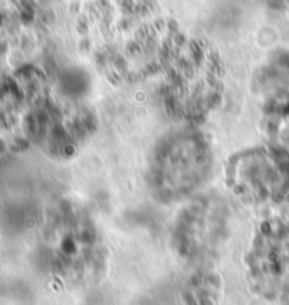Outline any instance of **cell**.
Returning <instances> with one entry per match:
<instances>
[{
    "label": "cell",
    "mask_w": 289,
    "mask_h": 305,
    "mask_svg": "<svg viewBox=\"0 0 289 305\" xmlns=\"http://www.w3.org/2000/svg\"><path fill=\"white\" fill-rule=\"evenodd\" d=\"M48 260L61 275L84 280L102 263V245L94 223L81 209L62 204L48 219Z\"/></svg>",
    "instance_id": "1"
},
{
    "label": "cell",
    "mask_w": 289,
    "mask_h": 305,
    "mask_svg": "<svg viewBox=\"0 0 289 305\" xmlns=\"http://www.w3.org/2000/svg\"><path fill=\"white\" fill-rule=\"evenodd\" d=\"M208 172V153L201 139L182 135L164 143L152 166V187L166 202L196 192Z\"/></svg>",
    "instance_id": "2"
},
{
    "label": "cell",
    "mask_w": 289,
    "mask_h": 305,
    "mask_svg": "<svg viewBox=\"0 0 289 305\" xmlns=\"http://www.w3.org/2000/svg\"><path fill=\"white\" fill-rule=\"evenodd\" d=\"M227 209L213 196L198 197L189 203L176 224L179 253L190 261H204L213 257L224 241Z\"/></svg>",
    "instance_id": "3"
}]
</instances>
